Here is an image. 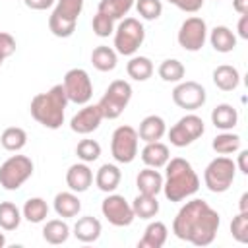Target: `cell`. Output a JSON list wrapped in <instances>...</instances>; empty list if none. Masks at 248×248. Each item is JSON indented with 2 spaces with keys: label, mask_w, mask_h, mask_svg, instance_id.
Returning a JSON list of instances; mask_svg holds the SVG:
<instances>
[{
  "label": "cell",
  "mask_w": 248,
  "mask_h": 248,
  "mask_svg": "<svg viewBox=\"0 0 248 248\" xmlns=\"http://www.w3.org/2000/svg\"><path fill=\"white\" fill-rule=\"evenodd\" d=\"M219 225V213L205 200H190L178 209L172 221V232L176 238L194 246H207L215 240Z\"/></svg>",
  "instance_id": "6da1fadb"
},
{
  "label": "cell",
  "mask_w": 248,
  "mask_h": 248,
  "mask_svg": "<svg viewBox=\"0 0 248 248\" xmlns=\"http://www.w3.org/2000/svg\"><path fill=\"white\" fill-rule=\"evenodd\" d=\"M165 170L167 172L163 178V194L169 202H184L200 190V178L186 159H169Z\"/></svg>",
  "instance_id": "7a4b0ae2"
},
{
  "label": "cell",
  "mask_w": 248,
  "mask_h": 248,
  "mask_svg": "<svg viewBox=\"0 0 248 248\" xmlns=\"http://www.w3.org/2000/svg\"><path fill=\"white\" fill-rule=\"evenodd\" d=\"M68 103L70 101L66 97V91L62 83H58V85H52L45 93H37L31 99L29 112L41 126L48 130H58L64 124V112H66Z\"/></svg>",
  "instance_id": "3957f363"
},
{
  "label": "cell",
  "mask_w": 248,
  "mask_h": 248,
  "mask_svg": "<svg viewBox=\"0 0 248 248\" xmlns=\"http://www.w3.org/2000/svg\"><path fill=\"white\" fill-rule=\"evenodd\" d=\"M145 29L136 17H122V21L114 27V50L122 56H134L138 48L143 45Z\"/></svg>",
  "instance_id": "277c9868"
},
{
  "label": "cell",
  "mask_w": 248,
  "mask_h": 248,
  "mask_svg": "<svg viewBox=\"0 0 248 248\" xmlns=\"http://www.w3.org/2000/svg\"><path fill=\"white\" fill-rule=\"evenodd\" d=\"M234 174H236V165L232 159H229L227 155L215 157L213 161H209V165L203 170V182L207 186L209 192L213 194H223L227 192L232 182H234Z\"/></svg>",
  "instance_id": "5b68a950"
},
{
  "label": "cell",
  "mask_w": 248,
  "mask_h": 248,
  "mask_svg": "<svg viewBox=\"0 0 248 248\" xmlns=\"http://www.w3.org/2000/svg\"><path fill=\"white\" fill-rule=\"evenodd\" d=\"M33 174V161L27 155H12L0 165V186L4 190L21 188Z\"/></svg>",
  "instance_id": "8992f818"
},
{
  "label": "cell",
  "mask_w": 248,
  "mask_h": 248,
  "mask_svg": "<svg viewBox=\"0 0 248 248\" xmlns=\"http://www.w3.org/2000/svg\"><path fill=\"white\" fill-rule=\"evenodd\" d=\"M130 99H132V85L128 81H124V79H114L107 87L105 95L101 97V101L97 105L101 108L103 118L114 120L124 112V108L128 107Z\"/></svg>",
  "instance_id": "52a82bcc"
},
{
  "label": "cell",
  "mask_w": 248,
  "mask_h": 248,
  "mask_svg": "<svg viewBox=\"0 0 248 248\" xmlns=\"http://www.w3.org/2000/svg\"><path fill=\"white\" fill-rule=\"evenodd\" d=\"M62 87L66 91V97L70 103L76 105H87L93 97V83L89 74L83 68H72L66 72Z\"/></svg>",
  "instance_id": "ba28073f"
},
{
  "label": "cell",
  "mask_w": 248,
  "mask_h": 248,
  "mask_svg": "<svg viewBox=\"0 0 248 248\" xmlns=\"http://www.w3.org/2000/svg\"><path fill=\"white\" fill-rule=\"evenodd\" d=\"M138 130L132 126H118L110 138V153L116 163L128 165L138 155Z\"/></svg>",
  "instance_id": "9c48e42d"
},
{
  "label": "cell",
  "mask_w": 248,
  "mask_h": 248,
  "mask_svg": "<svg viewBox=\"0 0 248 248\" xmlns=\"http://www.w3.org/2000/svg\"><path fill=\"white\" fill-rule=\"evenodd\" d=\"M205 132L203 120L198 114H184L170 130H169V140L174 147H186L194 143L198 138H202Z\"/></svg>",
  "instance_id": "30bf717a"
},
{
  "label": "cell",
  "mask_w": 248,
  "mask_h": 248,
  "mask_svg": "<svg viewBox=\"0 0 248 248\" xmlns=\"http://www.w3.org/2000/svg\"><path fill=\"white\" fill-rule=\"evenodd\" d=\"M176 41L184 50L198 52L207 41V25H205V21L202 17H198V16H192V17L184 19L180 29H178Z\"/></svg>",
  "instance_id": "8fae6325"
},
{
  "label": "cell",
  "mask_w": 248,
  "mask_h": 248,
  "mask_svg": "<svg viewBox=\"0 0 248 248\" xmlns=\"http://www.w3.org/2000/svg\"><path fill=\"white\" fill-rule=\"evenodd\" d=\"M101 213H103V217H105L110 225H114V227H128V225H132V221L136 219L134 209H132V203H128L124 196L112 194V192L103 200V203H101Z\"/></svg>",
  "instance_id": "7c38bea8"
},
{
  "label": "cell",
  "mask_w": 248,
  "mask_h": 248,
  "mask_svg": "<svg viewBox=\"0 0 248 248\" xmlns=\"http://www.w3.org/2000/svg\"><path fill=\"white\" fill-rule=\"evenodd\" d=\"M205 89L198 81H178V85L172 89V101L176 107L184 110H196L205 105Z\"/></svg>",
  "instance_id": "4fadbf2b"
},
{
  "label": "cell",
  "mask_w": 248,
  "mask_h": 248,
  "mask_svg": "<svg viewBox=\"0 0 248 248\" xmlns=\"http://www.w3.org/2000/svg\"><path fill=\"white\" fill-rule=\"evenodd\" d=\"M103 120V114H101V108L99 105H83V108H79L72 120H70V128L72 132L76 134H81V136H87L91 132H95L99 128Z\"/></svg>",
  "instance_id": "5bb4252c"
},
{
  "label": "cell",
  "mask_w": 248,
  "mask_h": 248,
  "mask_svg": "<svg viewBox=\"0 0 248 248\" xmlns=\"http://www.w3.org/2000/svg\"><path fill=\"white\" fill-rule=\"evenodd\" d=\"M93 182V170L87 163H76L66 170V184L72 192H85Z\"/></svg>",
  "instance_id": "9a60e30c"
},
{
  "label": "cell",
  "mask_w": 248,
  "mask_h": 248,
  "mask_svg": "<svg viewBox=\"0 0 248 248\" xmlns=\"http://www.w3.org/2000/svg\"><path fill=\"white\" fill-rule=\"evenodd\" d=\"M167 134V124L161 116L157 114H149L145 116L141 122H140V128H138V138L145 143L149 141H159L163 136Z\"/></svg>",
  "instance_id": "2e32d148"
},
{
  "label": "cell",
  "mask_w": 248,
  "mask_h": 248,
  "mask_svg": "<svg viewBox=\"0 0 248 248\" xmlns=\"http://www.w3.org/2000/svg\"><path fill=\"white\" fill-rule=\"evenodd\" d=\"M120 180H122V172H120V169H118L116 165H112V163L101 165L99 170H97V174H95V184H97V188H99L101 192H107V194L114 192V190L118 188Z\"/></svg>",
  "instance_id": "e0dca14e"
},
{
  "label": "cell",
  "mask_w": 248,
  "mask_h": 248,
  "mask_svg": "<svg viewBox=\"0 0 248 248\" xmlns=\"http://www.w3.org/2000/svg\"><path fill=\"white\" fill-rule=\"evenodd\" d=\"M170 159V151L165 143L161 141H149L145 143V147L141 149V161L151 167V169H161L167 165V161Z\"/></svg>",
  "instance_id": "ac0fdd59"
},
{
  "label": "cell",
  "mask_w": 248,
  "mask_h": 248,
  "mask_svg": "<svg viewBox=\"0 0 248 248\" xmlns=\"http://www.w3.org/2000/svg\"><path fill=\"white\" fill-rule=\"evenodd\" d=\"M136 186L140 190V194H149V196H157L163 190V176L157 169L145 167L143 170L138 172L136 176Z\"/></svg>",
  "instance_id": "d6986e66"
},
{
  "label": "cell",
  "mask_w": 248,
  "mask_h": 248,
  "mask_svg": "<svg viewBox=\"0 0 248 248\" xmlns=\"http://www.w3.org/2000/svg\"><path fill=\"white\" fill-rule=\"evenodd\" d=\"M54 211L58 217L62 219H70V217H76L79 211H81V202L79 198L76 196V192H58L54 196Z\"/></svg>",
  "instance_id": "ffe728a7"
},
{
  "label": "cell",
  "mask_w": 248,
  "mask_h": 248,
  "mask_svg": "<svg viewBox=\"0 0 248 248\" xmlns=\"http://www.w3.org/2000/svg\"><path fill=\"white\" fill-rule=\"evenodd\" d=\"M101 231H103L101 221L97 217H91V215L79 217L74 225V236L79 242H95L101 236Z\"/></svg>",
  "instance_id": "44dd1931"
},
{
  "label": "cell",
  "mask_w": 248,
  "mask_h": 248,
  "mask_svg": "<svg viewBox=\"0 0 248 248\" xmlns=\"http://www.w3.org/2000/svg\"><path fill=\"white\" fill-rule=\"evenodd\" d=\"M167 236H169L167 225L163 221H153L145 227L143 236L140 238L138 246L140 248H161L167 242Z\"/></svg>",
  "instance_id": "7402d4cb"
},
{
  "label": "cell",
  "mask_w": 248,
  "mask_h": 248,
  "mask_svg": "<svg viewBox=\"0 0 248 248\" xmlns=\"http://www.w3.org/2000/svg\"><path fill=\"white\" fill-rule=\"evenodd\" d=\"M213 83L221 91H234L240 83V74L231 64H221L213 70Z\"/></svg>",
  "instance_id": "603a6c76"
},
{
  "label": "cell",
  "mask_w": 248,
  "mask_h": 248,
  "mask_svg": "<svg viewBox=\"0 0 248 248\" xmlns=\"http://www.w3.org/2000/svg\"><path fill=\"white\" fill-rule=\"evenodd\" d=\"M236 122H238V112H236V108H234L232 105H229V103H221V105H217V107L211 110V124H213L215 128L223 130V132L232 130V128L236 126Z\"/></svg>",
  "instance_id": "cb8c5ba5"
},
{
  "label": "cell",
  "mask_w": 248,
  "mask_h": 248,
  "mask_svg": "<svg viewBox=\"0 0 248 248\" xmlns=\"http://www.w3.org/2000/svg\"><path fill=\"white\" fill-rule=\"evenodd\" d=\"M209 43L217 52H231L236 46V35L227 25H217L209 31Z\"/></svg>",
  "instance_id": "d4e9b609"
},
{
  "label": "cell",
  "mask_w": 248,
  "mask_h": 248,
  "mask_svg": "<svg viewBox=\"0 0 248 248\" xmlns=\"http://www.w3.org/2000/svg\"><path fill=\"white\" fill-rule=\"evenodd\" d=\"M116 62H118V54L114 48L110 46H105V45H99L93 48L91 52V64L99 70V72H112L116 68Z\"/></svg>",
  "instance_id": "484cf974"
},
{
  "label": "cell",
  "mask_w": 248,
  "mask_h": 248,
  "mask_svg": "<svg viewBox=\"0 0 248 248\" xmlns=\"http://www.w3.org/2000/svg\"><path fill=\"white\" fill-rule=\"evenodd\" d=\"M68 236H70V227L62 219H50L43 227V238L48 244H54V246L64 244L68 240Z\"/></svg>",
  "instance_id": "4316f807"
},
{
  "label": "cell",
  "mask_w": 248,
  "mask_h": 248,
  "mask_svg": "<svg viewBox=\"0 0 248 248\" xmlns=\"http://www.w3.org/2000/svg\"><path fill=\"white\" fill-rule=\"evenodd\" d=\"M132 209L134 215L140 219H153L159 213V202L157 196H149V194H138L132 202Z\"/></svg>",
  "instance_id": "83f0119b"
},
{
  "label": "cell",
  "mask_w": 248,
  "mask_h": 248,
  "mask_svg": "<svg viewBox=\"0 0 248 248\" xmlns=\"http://www.w3.org/2000/svg\"><path fill=\"white\" fill-rule=\"evenodd\" d=\"M126 72L136 81H145L153 76V62L147 56H132L126 64Z\"/></svg>",
  "instance_id": "f1b7e54d"
},
{
  "label": "cell",
  "mask_w": 248,
  "mask_h": 248,
  "mask_svg": "<svg viewBox=\"0 0 248 248\" xmlns=\"http://www.w3.org/2000/svg\"><path fill=\"white\" fill-rule=\"evenodd\" d=\"M0 143H2V147L6 151H14L16 153V151H19V149L25 147V143H27V132L23 128H19V126H10V128H6L2 132Z\"/></svg>",
  "instance_id": "f546056e"
},
{
  "label": "cell",
  "mask_w": 248,
  "mask_h": 248,
  "mask_svg": "<svg viewBox=\"0 0 248 248\" xmlns=\"http://www.w3.org/2000/svg\"><path fill=\"white\" fill-rule=\"evenodd\" d=\"M211 147L215 153L219 155H231V153H236L240 149V136L238 134H232V132H221L213 138L211 141Z\"/></svg>",
  "instance_id": "4dcf8cb0"
},
{
  "label": "cell",
  "mask_w": 248,
  "mask_h": 248,
  "mask_svg": "<svg viewBox=\"0 0 248 248\" xmlns=\"http://www.w3.org/2000/svg\"><path fill=\"white\" fill-rule=\"evenodd\" d=\"M48 215V205L43 198H29L25 203H23V209H21V217L27 219L29 223H43Z\"/></svg>",
  "instance_id": "1f68e13d"
},
{
  "label": "cell",
  "mask_w": 248,
  "mask_h": 248,
  "mask_svg": "<svg viewBox=\"0 0 248 248\" xmlns=\"http://www.w3.org/2000/svg\"><path fill=\"white\" fill-rule=\"evenodd\" d=\"M157 72H159V78H161L163 81L178 83V81H182V78H184V74H186V68H184V64H182L180 60H176V58H167V60H163V62L159 64Z\"/></svg>",
  "instance_id": "d6a6232c"
},
{
  "label": "cell",
  "mask_w": 248,
  "mask_h": 248,
  "mask_svg": "<svg viewBox=\"0 0 248 248\" xmlns=\"http://www.w3.org/2000/svg\"><path fill=\"white\" fill-rule=\"evenodd\" d=\"M76 23H78L76 19L64 17V16L56 14V12H52L50 17H48V29H50V33H52L54 37H58V39H68V37H72L74 31H76Z\"/></svg>",
  "instance_id": "836d02e7"
},
{
  "label": "cell",
  "mask_w": 248,
  "mask_h": 248,
  "mask_svg": "<svg viewBox=\"0 0 248 248\" xmlns=\"http://www.w3.org/2000/svg\"><path fill=\"white\" fill-rule=\"evenodd\" d=\"M134 2H136V0H101L97 12L108 16V17H112V19L116 21V19H122V17L132 10Z\"/></svg>",
  "instance_id": "e575fe53"
},
{
  "label": "cell",
  "mask_w": 248,
  "mask_h": 248,
  "mask_svg": "<svg viewBox=\"0 0 248 248\" xmlns=\"http://www.w3.org/2000/svg\"><path fill=\"white\" fill-rule=\"evenodd\" d=\"M21 223V211L12 202L0 203V229L4 231H16Z\"/></svg>",
  "instance_id": "d590c367"
},
{
  "label": "cell",
  "mask_w": 248,
  "mask_h": 248,
  "mask_svg": "<svg viewBox=\"0 0 248 248\" xmlns=\"http://www.w3.org/2000/svg\"><path fill=\"white\" fill-rule=\"evenodd\" d=\"M76 155H78V159L83 161V163H93V161H97L99 155H101V145H99V141H95V140H81V141L78 143V147H76Z\"/></svg>",
  "instance_id": "8d00e7d4"
},
{
  "label": "cell",
  "mask_w": 248,
  "mask_h": 248,
  "mask_svg": "<svg viewBox=\"0 0 248 248\" xmlns=\"http://www.w3.org/2000/svg\"><path fill=\"white\" fill-rule=\"evenodd\" d=\"M231 234L240 244L248 242V211H238V215L232 217V221H231Z\"/></svg>",
  "instance_id": "74e56055"
},
{
  "label": "cell",
  "mask_w": 248,
  "mask_h": 248,
  "mask_svg": "<svg viewBox=\"0 0 248 248\" xmlns=\"http://www.w3.org/2000/svg\"><path fill=\"white\" fill-rule=\"evenodd\" d=\"M83 2L85 0H56V6H54L52 12L78 21V17H79V14L83 10Z\"/></svg>",
  "instance_id": "f35d334b"
},
{
  "label": "cell",
  "mask_w": 248,
  "mask_h": 248,
  "mask_svg": "<svg viewBox=\"0 0 248 248\" xmlns=\"http://www.w3.org/2000/svg\"><path fill=\"white\" fill-rule=\"evenodd\" d=\"M136 10L143 19L153 21L163 14V4H161V0H138Z\"/></svg>",
  "instance_id": "ab89813d"
},
{
  "label": "cell",
  "mask_w": 248,
  "mask_h": 248,
  "mask_svg": "<svg viewBox=\"0 0 248 248\" xmlns=\"http://www.w3.org/2000/svg\"><path fill=\"white\" fill-rule=\"evenodd\" d=\"M91 27H93V33L97 37H108V35L114 33V19L108 17V16H105V14H101V12H97L93 16Z\"/></svg>",
  "instance_id": "60d3db41"
},
{
  "label": "cell",
  "mask_w": 248,
  "mask_h": 248,
  "mask_svg": "<svg viewBox=\"0 0 248 248\" xmlns=\"http://www.w3.org/2000/svg\"><path fill=\"white\" fill-rule=\"evenodd\" d=\"M16 52V39L6 33V31H0V56L6 60L8 56H12Z\"/></svg>",
  "instance_id": "b9f144b4"
},
{
  "label": "cell",
  "mask_w": 248,
  "mask_h": 248,
  "mask_svg": "<svg viewBox=\"0 0 248 248\" xmlns=\"http://www.w3.org/2000/svg\"><path fill=\"white\" fill-rule=\"evenodd\" d=\"M167 2L172 4V6H176L182 12H188V14H196L203 6V0H167Z\"/></svg>",
  "instance_id": "7bdbcfd3"
},
{
  "label": "cell",
  "mask_w": 248,
  "mask_h": 248,
  "mask_svg": "<svg viewBox=\"0 0 248 248\" xmlns=\"http://www.w3.org/2000/svg\"><path fill=\"white\" fill-rule=\"evenodd\" d=\"M56 0H23V4L29 8V10H37V12H43V10H48L54 6Z\"/></svg>",
  "instance_id": "ee69618b"
},
{
  "label": "cell",
  "mask_w": 248,
  "mask_h": 248,
  "mask_svg": "<svg viewBox=\"0 0 248 248\" xmlns=\"http://www.w3.org/2000/svg\"><path fill=\"white\" fill-rule=\"evenodd\" d=\"M236 29H238V37L240 39H248V14H242L240 16Z\"/></svg>",
  "instance_id": "f6af8a7d"
},
{
  "label": "cell",
  "mask_w": 248,
  "mask_h": 248,
  "mask_svg": "<svg viewBox=\"0 0 248 248\" xmlns=\"http://www.w3.org/2000/svg\"><path fill=\"white\" fill-rule=\"evenodd\" d=\"M234 165L238 167V170H240L242 174H248V151H246V149H242V151L238 153V161H236Z\"/></svg>",
  "instance_id": "bcb514c9"
},
{
  "label": "cell",
  "mask_w": 248,
  "mask_h": 248,
  "mask_svg": "<svg viewBox=\"0 0 248 248\" xmlns=\"http://www.w3.org/2000/svg\"><path fill=\"white\" fill-rule=\"evenodd\" d=\"M232 8H234V12H238L240 16H242V14H248V0H232Z\"/></svg>",
  "instance_id": "7dc6e473"
},
{
  "label": "cell",
  "mask_w": 248,
  "mask_h": 248,
  "mask_svg": "<svg viewBox=\"0 0 248 248\" xmlns=\"http://www.w3.org/2000/svg\"><path fill=\"white\" fill-rule=\"evenodd\" d=\"M238 205H240V211H248V194H246V192L240 196V202H238Z\"/></svg>",
  "instance_id": "c3c4849f"
},
{
  "label": "cell",
  "mask_w": 248,
  "mask_h": 248,
  "mask_svg": "<svg viewBox=\"0 0 248 248\" xmlns=\"http://www.w3.org/2000/svg\"><path fill=\"white\" fill-rule=\"evenodd\" d=\"M6 246V236H4V232H0V248H4Z\"/></svg>",
  "instance_id": "681fc988"
},
{
  "label": "cell",
  "mask_w": 248,
  "mask_h": 248,
  "mask_svg": "<svg viewBox=\"0 0 248 248\" xmlns=\"http://www.w3.org/2000/svg\"><path fill=\"white\" fill-rule=\"evenodd\" d=\"M2 62H4V58H2V56H0V66H2Z\"/></svg>",
  "instance_id": "f907efd6"
}]
</instances>
